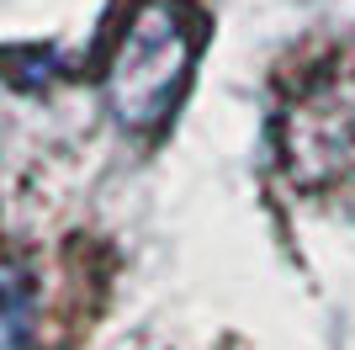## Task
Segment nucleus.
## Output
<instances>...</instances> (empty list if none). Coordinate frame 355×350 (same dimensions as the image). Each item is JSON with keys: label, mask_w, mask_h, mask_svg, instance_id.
Wrapping results in <instances>:
<instances>
[{"label": "nucleus", "mask_w": 355, "mask_h": 350, "mask_svg": "<svg viewBox=\"0 0 355 350\" xmlns=\"http://www.w3.org/2000/svg\"><path fill=\"white\" fill-rule=\"evenodd\" d=\"M27 319H32L27 271H21V265H11V271H6V345H11V350L27 345Z\"/></svg>", "instance_id": "2"}, {"label": "nucleus", "mask_w": 355, "mask_h": 350, "mask_svg": "<svg viewBox=\"0 0 355 350\" xmlns=\"http://www.w3.org/2000/svg\"><path fill=\"white\" fill-rule=\"evenodd\" d=\"M196 48H202V22L191 6L175 0H154L128 22L117 53L106 64V101L112 117L133 133H154L170 122V112L186 96V80L196 69Z\"/></svg>", "instance_id": "1"}]
</instances>
